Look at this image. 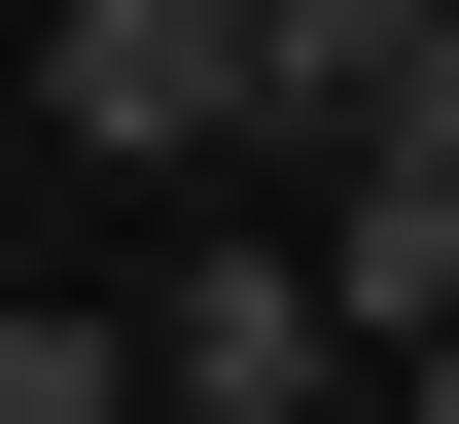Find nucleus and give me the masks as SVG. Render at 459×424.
Segmentation results:
<instances>
[{"label": "nucleus", "mask_w": 459, "mask_h": 424, "mask_svg": "<svg viewBox=\"0 0 459 424\" xmlns=\"http://www.w3.org/2000/svg\"><path fill=\"white\" fill-rule=\"evenodd\" d=\"M36 107L107 142V177H212V142H247V0H71V36H36Z\"/></svg>", "instance_id": "obj_1"}, {"label": "nucleus", "mask_w": 459, "mask_h": 424, "mask_svg": "<svg viewBox=\"0 0 459 424\" xmlns=\"http://www.w3.org/2000/svg\"><path fill=\"white\" fill-rule=\"evenodd\" d=\"M142 389H177V424H318V283H283V247H177Z\"/></svg>", "instance_id": "obj_2"}, {"label": "nucleus", "mask_w": 459, "mask_h": 424, "mask_svg": "<svg viewBox=\"0 0 459 424\" xmlns=\"http://www.w3.org/2000/svg\"><path fill=\"white\" fill-rule=\"evenodd\" d=\"M0 424H142V318H36L0 283Z\"/></svg>", "instance_id": "obj_3"}, {"label": "nucleus", "mask_w": 459, "mask_h": 424, "mask_svg": "<svg viewBox=\"0 0 459 424\" xmlns=\"http://www.w3.org/2000/svg\"><path fill=\"white\" fill-rule=\"evenodd\" d=\"M353 424H459V318H424V354H389V389H353Z\"/></svg>", "instance_id": "obj_4"}, {"label": "nucleus", "mask_w": 459, "mask_h": 424, "mask_svg": "<svg viewBox=\"0 0 459 424\" xmlns=\"http://www.w3.org/2000/svg\"><path fill=\"white\" fill-rule=\"evenodd\" d=\"M318 424H353V389H318Z\"/></svg>", "instance_id": "obj_5"}]
</instances>
